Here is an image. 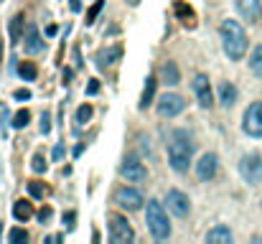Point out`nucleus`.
Segmentation results:
<instances>
[{
    "mask_svg": "<svg viewBox=\"0 0 262 244\" xmlns=\"http://www.w3.org/2000/svg\"><path fill=\"white\" fill-rule=\"evenodd\" d=\"M92 112H94V109H92L89 104H82V107L77 109V125H79V128L87 125V122L92 119Z\"/></svg>",
    "mask_w": 262,
    "mask_h": 244,
    "instance_id": "26",
    "label": "nucleus"
},
{
    "mask_svg": "<svg viewBox=\"0 0 262 244\" xmlns=\"http://www.w3.org/2000/svg\"><path fill=\"white\" fill-rule=\"evenodd\" d=\"M194 158V140L186 130H173L168 140V163L176 173H186Z\"/></svg>",
    "mask_w": 262,
    "mask_h": 244,
    "instance_id": "1",
    "label": "nucleus"
},
{
    "mask_svg": "<svg viewBox=\"0 0 262 244\" xmlns=\"http://www.w3.org/2000/svg\"><path fill=\"white\" fill-rule=\"evenodd\" d=\"M28 193H31L33 198H41V196L46 193V186H44L41 181H31V183H28Z\"/></svg>",
    "mask_w": 262,
    "mask_h": 244,
    "instance_id": "27",
    "label": "nucleus"
},
{
    "mask_svg": "<svg viewBox=\"0 0 262 244\" xmlns=\"http://www.w3.org/2000/svg\"><path fill=\"white\" fill-rule=\"evenodd\" d=\"M51 214H54V211H51V206H44V209L39 211V221H41V224H46V221L51 219Z\"/></svg>",
    "mask_w": 262,
    "mask_h": 244,
    "instance_id": "34",
    "label": "nucleus"
},
{
    "mask_svg": "<svg viewBox=\"0 0 262 244\" xmlns=\"http://www.w3.org/2000/svg\"><path fill=\"white\" fill-rule=\"evenodd\" d=\"M161 79H163V84H168V87H176L178 81H181L178 66H176L173 61H166V64H163V69H161Z\"/></svg>",
    "mask_w": 262,
    "mask_h": 244,
    "instance_id": "17",
    "label": "nucleus"
},
{
    "mask_svg": "<svg viewBox=\"0 0 262 244\" xmlns=\"http://www.w3.org/2000/svg\"><path fill=\"white\" fill-rule=\"evenodd\" d=\"M61 155H64V145H56L54 148V160H61Z\"/></svg>",
    "mask_w": 262,
    "mask_h": 244,
    "instance_id": "37",
    "label": "nucleus"
},
{
    "mask_svg": "<svg viewBox=\"0 0 262 244\" xmlns=\"http://www.w3.org/2000/svg\"><path fill=\"white\" fill-rule=\"evenodd\" d=\"M176 16L181 18L183 26H191L194 28V18L196 16H194V8L191 6H186V3H181V0H178V3H176Z\"/></svg>",
    "mask_w": 262,
    "mask_h": 244,
    "instance_id": "22",
    "label": "nucleus"
},
{
    "mask_svg": "<svg viewBox=\"0 0 262 244\" xmlns=\"http://www.w3.org/2000/svg\"><path fill=\"white\" fill-rule=\"evenodd\" d=\"M239 176L249 183V186H257L262 181V158L257 153H249L239 160Z\"/></svg>",
    "mask_w": 262,
    "mask_h": 244,
    "instance_id": "4",
    "label": "nucleus"
},
{
    "mask_svg": "<svg viewBox=\"0 0 262 244\" xmlns=\"http://www.w3.org/2000/svg\"><path fill=\"white\" fill-rule=\"evenodd\" d=\"M99 11H102V0H97V3L89 8V13H87V26H92L94 21H97V16H99Z\"/></svg>",
    "mask_w": 262,
    "mask_h": 244,
    "instance_id": "30",
    "label": "nucleus"
},
{
    "mask_svg": "<svg viewBox=\"0 0 262 244\" xmlns=\"http://www.w3.org/2000/svg\"><path fill=\"white\" fill-rule=\"evenodd\" d=\"M127 3H130V6L135 8V6H140V0H127Z\"/></svg>",
    "mask_w": 262,
    "mask_h": 244,
    "instance_id": "38",
    "label": "nucleus"
},
{
    "mask_svg": "<svg viewBox=\"0 0 262 244\" xmlns=\"http://www.w3.org/2000/svg\"><path fill=\"white\" fill-rule=\"evenodd\" d=\"M186 109V102H183V97H178V94H163L161 99H158V114L161 117H176V114H181Z\"/></svg>",
    "mask_w": 262,
    "mask_h": 244,
    "instance_id": "11",
    "label": "nucleus"
},
{
    "mask_svg": "<svg viewBox=\"0 0 262 244\" xmlns=\"http://www.w3.org/2000/svg\"><path fill=\"white\" fill-rule=\"evenodd\" d=\"M8 241H13V244H18V241H28V231H26V229H11Z\"/></svg>",
    "mask_w": 262,
    "mask_h": 244,
    "instance_id": "28",
    "label": "nucleus"
},
{
    "mask_svg": "<svg viewBox=\"0 0 262 244\" xmlns=\"http://www.w3.org/2000/svg\"><path fill=\"white\" fill-rule=\"evenodd\" d=\"M18 76L26 79V81H33L36 76H39V69H36L33 61H21V64H18Z\"/></svg>",
    "mask_w": 262,
    "mask_h": 244,
    "instance_id": "23",
    "label": "nucleus"
},
{
    "mask_svg": "<svg viewBox=\"0 0 262 244\" xmlns=\"http://www.w3.org/2000/svg\"><path fill=\"white\" fill-rule=\"evenodd\" d=\"M232 231H229V226H224V224H216L209 234H206V241L209 244H232Z\"/></svg>",
    "mask_w": 262,
    "mask_h": 244,
    "instance_id": "15",
    "label": "nucleus"
},
{
    "mask_svg": "<svg viewBox=\"0 0 262 244\" xmlns=\"http://www.w3.org/2000/svg\"><path fill=\"white\" fill-rule=\"evenodd\" d=\"M23 46H26V54H41L44 51V38L36 28V23H28L26 26V36H23Z\"/></svg>",
    "mask_w": 262,
    "mask_h": 244,
    "instance_id": "14",
    "label": "nucleus"
},
{
    "mask_svg": "<svg viewBox=\"0 0 262 244\" xmlns=\"http://www.w3.org/2000/svg\"><path fill=\"white\" fill-rule=\"evenodd\" d=\"M69 8H71L74 13H79V11H82V0H69Z\"/></svg>",
    "mask_w": 262,
    "mask_h": 244,
    "instance_id": "36",
    "label": "nucleus"
},
{
    "mask_svg": "<svg viewBox=\"0 0 262 244\" xmlns=\"http://www.w3.org/2000/svg\"><path fill=\"white\" fill-rule=\"evenodd\" d=\"M115 203L122 209V211H138L143 206V193L138 188H130V186H122L117 193H115Z\"/></svg>",
    "mask_w": 262,
    "mask_h": 244,
    "instance_id": "7",
    "label": "nucleus"
},
{
    "mask_svg": "<svg viewBox=\"0 0 262 244\" xmlns=\"http://www.w3.org/2000/svg\"><path fill=\"white\" fill-rule=\"evenodd\" d=\"M13 97H16L18 102H28L33 94H31V89H16V92H13Z\"/></svg>",
    "mask_w": 262,
    "mask_h": 244,
    "instance_id": "32",
    "label": "nucleus"
},
{
    "mask_svg": "<svg viewBox=\"0 0 262 244\" xmlns=\"http://www.w3.org/2000/svg\"><path fill=\"white\" fill-rule=\"evenodd\" d=\"M120 173H122V178H127L130 183H143V181L148 178V168L143 166L138 158H127L122 166H120Z\"/></svg>",
    "mask_w": 262,
    "mask_h": 244,
    "instance_id": "10",
    "label": "nucleus"
},
{
    "mask_svg": "<svg viewBox=\"0 0 262 244\" xmlns=\"http://www.w3.org/2000/svg\"><path fill=\"white\" fill-rule=\"evenodd\" d=\"M234 102H237V87L232 81H224L219 87V104L229 109V107H234Z\"/></svg>",
    "mask_w": 262,
    "mask_h": 244,
    "instance_id": "16",
    "label": "nucleus"
},
{
    "mask_svg": "<svg viewBox=\"0 0 262 244\" xmlns=\"http://www.w3.org/2000/svg\"><path fill=\"white\" fill-rule=\"evenodd\" d=\"M120 56H122V49H120V46L109 49V51H102V54L97 56V66H99V69H104V66H109V64H115Z\"/></svg>",
    "mask_w": 262,
    "mask_h": 244,
    "instance_id": "21",
    "label": "nucleus"
},
{
    "mask_svg": "<svg viewBox=\"0 0 262 244\" xmlns=\"http://www.w3.org/2000/svg\"><path fill=\"white\" fill-rule=\"evenodd\" d=\"M166 203H168V211L176 214L178 219L189 216V211H191V201H189V196H186L183 191H178V188H171V191H168Z\"/></svg>",
    "mask_w": 262,
    "mask_h": 244,
    "instance_id": "8",
    "label": "nucleus"
},
{
    "mask_svg": "<svg viewBox=\"0 0 262 244\" xmlns=\"http://www.w3.org/2000/svg\"><path fill=\"white\" fill-rule=\"evenodd\" d=\"M242 130L249 138H262V102H252L242 117Z\"/></svg>",
    "mask_w": 262,
    "mask_h": 244,
    "instance_id": "5",
    "label": "nucleus"
},
{
    "mask_svg": "<svg viewBox=\"0 0 262 244\" xmlns=\"http://www.w3.org/2000/svg\"><path fill=\"white\" fill-rule=\"evenodd\" d=\"M0 51H3V44H0ZM0 61H3V59H0Z\"/></svg>",
    "mask_w": 262,
    "mask_h": 244,
    "instance_id": "39",
    "label": "nucleus"
},
{
    "mask_svg": "<svg viewBox=\"0 0 262 244\" xmlns=\"http://www.w3.org/2000/svg\"><path fill=\"white\" fill-rule=\"evenodd\" d=\"M109 239L115 244H127L135 239V231L125 216H112L109 219Z\"/></svg>",
    "mask_w": 262,
    "mask_h": 244,
    "instance_id": "6",
    "label": "nucleus"
},
{
    "mask_svg": "<svg viewBox=\"0 0 262 244\" xmlns=\"http://www.w3.org/2000/svg\"><path fill=\"white\" fill-rule=\"evenodd\" d=\"M219 33H221L224 54H227L232 61H239V59L247 54V33H244V28H242L237 21L229 18V21H224V23H221Z\"/></svg>",
    "mask_w": 262,
    "mask_h": 244,
    "instance_id": "2",
    "label": "nucleus"
},
{
    "mask_svg": "<svg viewBox=\"0 0 262 244\" xmlns=\"http://www.w3.org/2000/svg\"><path fill=\"white\" fill-rule=\"evenodd\" d=\"M8 33H11V41H13V44H21L23 36H26V21H23V16H16V18L11 21Z\"/></svg>",
    "mask_w": 262,
    "mask_h": 244,
    "instance_id": "18",
    "label": "nucleus"
},
{
    "mask_svg": "<svg viewBox=\"0 0 262 244\" xmlns=\"http://www.w3.org/2000/svg\"><path fill=\"white\" fill-rule=\"evenodd\" d=\"M97 92H99V81H97V79H89V84H87V94H89V97H94Z\"/></svg>",
    "mask_w": 262,
    "mask_h": 244,
    "instance_id": "35",
    "label": "nucleus"
},
{
    "mask_svg": "<svg viewBox=\"0 0 262 244\" xmlns=\"http://www.w3.org/2000/svg\"><path fill=\"white\" fill-rule=\"evenodd\" d=\"M156 87H158L156 76H148V79H145V89H143V97H140V109H145L148 104H151V102L156 99Z\"/></svg>",
    "mask_w": 262,
    "mask_h": 244,
    "instance_id": "19",
    "label": "nucleus"
},
{
    "mask_svg": "<svg viewBox=\"0 0 262 244\" xmlns=\"http://www.w3.org/2000/svg\"><path fill=\"white\" fill-rule=\"evenodd\" d=\"M237 11L247 23H259L262 18V0H237Z\"/></svg>",
    "mask_w": 262,
    "mask_h": 244,
    "instance_id": "13",
    "label": "nucleus"
},
{
    "mask_svg": "<svg viewBox=\"0 0 262 244\" xmlns=\"http://www.w3.org/2000/svg\"><path fill=\"white\" fill-rule=\"evenodd\" d=\"M28 122H31V112H28V109H18V112L13 114V128H16V130L28 128Z\"/></svg>",
    "mask_w": 262,
    "mask_h": 244,
    "instance_id": "25",
    "label": "nucleus"
},
{
    "mask_svg": "<svg viewBox=\"0 0 262 244\" xmlns=\"http://www.w3.org/2000/svg\"><path fill=\"white\" fill-rule=\"evenodd\" d=\"M216 171H219V158L214 153H204L199 158V163H196V176H199V181H211L216 176Z\"/></svg>",
    "mask_w": 262,
    "mask_h": 244,
    "instance_id": "12",
    "label": "nucleus"
},
{
    "mask_svg": "<svg viewBox=\"0 0 262 244\" xmlns=\"http://www.w3.org/2000/svg\"><path fill=\"white\" fill-rule=\"evenodd\" d=\"M191 87H194V94H196V102L201 109H209L214 104V94H211V84H209V76L206 74H196L194 81H191Z\"/></svg>",
    "mask_w": 262,
    "mask_h": 244,
    "instance_id": "9",
    "label": "nucleus"
},
{
    "mask_svg": "<svg viewBox=\"0 0 262 244\" xmlns=\"http://www.w3.org/2000/svg\"><path fill=\"white\" fill-rule=\"evenodd\" d=\"M0 3H3V0H0Z\"/></svg>",
    "mask_w": 262,
    "mask_h": 244,
    "instance_id": "40",
    "label": "nucleus"
},
{
    "mask_svg": "<svg viewBox=\"0 0 262 244\" xmlns=\"http://www.w3.org/2000/svg\"><path fill=\"white\" fill-rule=\"evenodd\" d=\"M13 216H16L18 221H28V219L33 216V206H31V201H26V198L16 201V203H13Z\"/></svg>",
    "mask_w": 262,
    "mask_h": 244,
    "instance_id": "20",
    "label": "nucleus"
},
{
    "mask_svg": "<svg viewBox=\"0 0 262 244\" xmlns=\"http://www.w3.org/2000/svg\"><path fill=\"white\" fill-rule=\"evenodd\" d=\"M41 133H44V135H49V133H51V117H49V112H44V114H41Z\"/></svg>",
    "mask_w": 262,
    "mask_h": 244,
    "instance_id": "31",
    "label": "nucleus"
},
{
    "mask_svg": "<svg viewBox=\"0 0 262 244\" xmlns=\"http://www.w3.org/2000/svg\"><path fill=\"white\" fill-rule=\"evenodd\" d=\"M145 224L151 229L153 239L163 241L171 236V221H168V214L163 209V203L158 198H151L148 201V209H145Z\"/></svg>",
    "mask_w": 262,
    "mask_h": 244,
    "instance_id": "3",
    "label": "nucleus"
},
{
    "mask_svg": "<svg viewBox=\"0 0 262 244\" xmlns=\"http://www.w3.org/2000/svg\"><path fill=\"white\" fill-rule=\"evenodd\" d=\"M31 168H33L36 173H44V171H46V158H44L41 153H36V155H33V163H31Z\"/></svg>",
    "mask_w": 262,
    "mask_h": 244,
    "instance_id": "29",
    "label": "nucleus"
},
{
    "mask_svg": "<svg viewBox=\"0 0 262 244\" xmlns=\"http://www.w3.org/2000/svg\"><path fill=\"white\" fill-rule=\"evenodd\" d=\"M74 221H77V214H74V211H69V214H64V226L71 231L74 226H77V224H74Z\"/></svg>",
    "mask_w": 262,
    "mask_h": 244,
    "instance_id": "33",
    "label": "nucleus"
},
{
    "mask_svg": "<svg viewBox=\"0 0 262 244\" xmlns=\"http://www.w3.org/2000/svg\"><path fill=\"white\" fill-rule=\"evenodd\" d=\"M249 69H252V74L262 76V44L254 46V51H252V56H249Z\"/></svg>",
    "mask_w": 262,
    "mask_h": 244,
    "instance_id": "24",
    "label": "nucleus"
}]
</instances>
